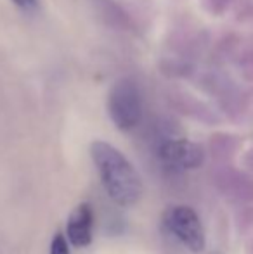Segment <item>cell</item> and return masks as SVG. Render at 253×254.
I'll return each instance as SVG.
<instances>
[{"mask_svg": "<svg viewBox=\"0 0 253 254\" xmlns=\"http://www.w3.org/2000/svg\"><path fill=\"white\" fill-rule=\"evenodd\" d=\"M90 156L108 195L120 206H134L142 197L144 185L137 170L115 145L95 140L90 145Z\"/></svg>", "mask_w": 253, "mask_h": 254, "instance_id": "obj_1", "label": "cell"}, {"mask_svg": "<svg viewBox=\"0 0 253 254\" xmlns=\"http://www.w3.org/2000/svg\"><path fill=\"white\" fill-rule=\"evenodd\" d=\"M108 113L115 127L130 131L142 118V97L137 83L130 78L116 81L108 95Z\"/></svg>", "mask_w": 253, "mask_h": 254, "instance_id": "obj_2", "label": "cell"}, {"mask_svg": "<svg viewBox=\"0 0 253 254\" xmlns=\"http://www.w3.org/2000/svg\"><path fill=\"white\" fill-rule=\"evenodd\" d=\"M167 228L170 234L175 235V239L182 246H186L189 251L199 253L205 249V230L199 221L196 211L189 206H175L167 213L165 216Z\"/></svg>", "mask_w": 253, "mask_h": 254, "instance_id": "obj_3", "label": "cell"}, {"mask_svg": "<svg viewBox=\"0 0 253 254\" xmlns=\"http://www.w3.org/2000/svg\"><path fill=\"white\" fill-rule=\"evenodd\" d=\"M160 159L172 170H196L205 161L201 145L186 138L167 140L160 147Z\"/></svg>", "mask_w": 253, "mask_h": 254, "instance_id": "obj_4", "label": "cell"}, {"mask_svg": "<svg viewBox=\"0 0 253 254\" xmlns=\"http://www.w3.org/2000/svg\"><path fill=\"white\" fill-rule=\"evenodd\" d=\"M94 235V211L88 202L77 206L66 223V237L75 248H87Z\"/></svg>", "mask_w": 253, "mask_h": 254, "instance_id": "obj_5", "label": "cell"}, {"mask_svg": "<svg viewBox=\"0 0 253 254\" xmlns=\"http://www.w3.org/2000/svg\"><path fill=\"white\" fill-rule=\"evenodd\" d=\"M49 254H70V241L64 234H56L51 242V249Z\"/></svg>", "mask_w": 253, "mask_h": 254, "instance_id": "obj_6", "label": "cell"}, {"mask_svg": "<svg viewBox=\"0 0 253 254\" xmlns=\"http://www.w3.org/2000/svg\"><path fill=\"white\" fill-rule=\"evenodd\" d=\"M16 5H19V7H24V9H30V7H33L35 5V2L37 0H12Z\"/></svg>", "mask_w": 253, "mask_h": 254, "instance_id": "obj_7", "label": "cell"}]
</instances>
